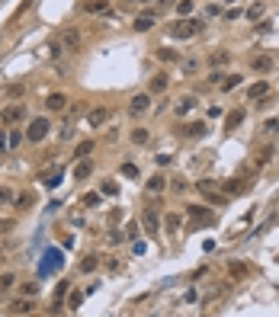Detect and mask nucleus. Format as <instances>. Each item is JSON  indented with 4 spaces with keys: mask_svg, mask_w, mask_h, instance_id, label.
<instances>
[{
    "mask_svg": "<svg viewBox=\"0 0 279 317\" xmlns=\"http://www.w3.org/2000/svg\"><path fill=\"white\" fill-rule=\"evenodd\" d=\"M48 132H52V122H48L45 116H39V119H32L29 128H26V141L39 144V141H45V138H48Z\"/></svg>",
    "mask_w": 279,
    "mask_h": 317,
    "instance_id": "obj_3",
    "label": "nucleus"
},
{
    "mask_svg": "<svg viewBox=\"0 0 279 317\" xmlns=\"http://www.w3.org/2000/svg\"><path fill=\"white\" fill-rule=\"evenodd\" d=\"M180 228H183V215H177V211H167V215H164V231H167V234H177Z\"/></svg>",
    "mask_w": 279,
    "mask_h": 317,
    "instance_id": "obj_16",
    "label": "nucleus"
},
{
    "mask_svg": "<svg viewBox=\"0 0 279 317\" xmlns=\"http://www.w3.org/2000/svg\"><path fill=\"white\" fill-rule=\"evenodd\" d=\"M106 119H109V109L106 106H93L90 112H87V125H90V128H100Z\"/></svg>",
    "mask_w": 279,
    "mask_h": 317,
    "instance_id": "obj_9",
    "label": "nucleus"
},
{
    "mask_svg": "<svg viewBox=\"0 0 279 317\" xmlns=\"http://www.w3.org/2000/svg\"><path fill=\"white\" fill-rule=\"evenodd\" d=\"M199 32H202V19H193V16H183V19H177V23L170 26V39L186 42V39H196Z\"/></svg>",
    "mask_w": 279,
    "mask_h": 317,
    "instance_id": "obj_1",
    "label": "nucleus"
},
{
    "mask_svg": "<svg viewBox=\"0 0 279 317\" xmlns=\"http://www.w3.org/2000/svg\"><path fill=\"white\" fill-rule=\"evenodd\" d=\"M148 141H151V132H148L145 125H138V128H132V144H148Z\"/></svg>",
    "mask_w": 279,
    "mask_h": 317,
    "instance_id": "obj_25",
    "label": "nucleus"
},
{
    "mask_svg": "<svg viewBox=\"0 0 279 317\" xmlns=\"http://www.w3.org/2000/svg\"><path fill=\"white\" fill-rule=\"evenodd\" d=\"M209 61H212V68H222V64H228V61H231V54H228L225 48H215V52L209 54Z\"/></svg>",
    "mask_w": 279,
    "mask_h": 317,
    "instance_id": "obj_24",
    "label": "nucleus"
},
{
    "mask_svg": "<svg viewBox=\"0 0 279 317\" xmlns=\"http://www.w3.org/2000/svg\"><path fill=\"white\" fill-rule=\"evenodd\" d=\"M250 68H254L257 74H270L273 70V58L270 54H254V58H250Z\"/></svg>",
    "mask_w": 279,
    "mask_h": 317,
    "instance_id": "obj_13",
    "label": "nucleus"
},
{
    "mask_svg": "<svg viewBox=\"0 0 279 317\" xmlns=\"http://www.w3.org/2000/svg\"><path fill=\"white\" fill-rule=\"evenodd\" d=\"M7 202H13V193H10L7 186H0V205H7Z\"/></svg>",
    "mask_w": 279,
    "mask_h": 317,
    "instance_id": "obj_46",
    "label": "nucleus"
},
{
    "mask_svg": "<svg viewBox=\"0 0 279 317\" xmlns=\"http://www.w3.org/2000/svg\"><path fill=\"white\" fill-rule=\"evenodd\" d=\"M225 3H234V0H225Z\"/></svg>",
    "mask_w": 279,
    "mask_h": 317,
    "instance_id": "obj_54",
    "label": "nucleus"
},
{
    "mask_svg": "<svg viewBox=\"0 0 279 317\" xmlns=\"http://www.w3.org/2000/svg\"><path fill=\"white\" fill-rule=\"evenodd\" d=\"M16 285V272H0V292H10Z\"/></svg>",
    "mask_w": 279,
    "mask_h": 317,
    "instance_id": "obj_30",
    "label": "nucleus"
},
{
    "mask_svg": "<svg viewBox=\"0 0 279 317\" xmlns=\"http://www.w3.org/2000/svg\"><path fill=\"white\" fill-rule=\"evenodd\" d=\"M61 179H64V173H61V170H55V173H52V176H48V173H45V176H42V183H45V186H48V189H55V186L61 183Z\"/></svg>",
    "mask_w": 279,
    "mask_h": 317,
    "instance_id": "obj_34",
    "label": "nucleus"
},
{
    "mask_svg": "<svg viewBox=\"0 0 279 317\" xmlns=\"http://www.w3.org/2000/svg\"><path fill=\"white\" fill-rule=\"evenodd\" d=\"M68 292H71V282H68V279H61V282H58V288H55V301L61 304V298H64Z\"/></svg>",
    "mask_w": 279,
    "mask_h": 317,
    "instance_id": "obj_35",
    "label": "nucleus"
},
{
    "mask_svg": "<svg viewBox=\"0 0 279 317\" xmlns=\"http://www.w3.org/2000/svg\"><path fill=\"white\" fill-rule=\"evenodd\" d=\"M125 237H129V240L138 237V225H135V221H132V225H125Z\"/></svg>",
    "mask_w": 279,
    "mask_h": 317,
    "instance_id": "obj_47",
    "label": "nucleus"
},
{
    "mask_svg": "<svg viewBox=\"0 0 279 317\" xmlns=\"http://www.w3.org/2000/svg\"><path fill=\"white\" fill-rule=\"evenodd\" d=\"M180 132H183L186 138H199V135H205V122H186Z\"/></svg>",
    "mask_w": 279,
    "mask_h": 317,
    "instance_id": "obj_20",
    "label": "nucleus"
},
{
    "mask_svg": "<svg viewBox=\"0 0 279 317\" xmlns=\"http://www.w3.org/2000/svg\"><path fill=\"white\" fill-rule=\"evenodd\" d=\"M222 189H225L228 195H238V193H244V179H225Z\"/></svg>",
    "mask_w": 279,
    "mask_h": 317,
    "instance_id": "obj_26",
    "label": "nucleus"
},
{
    "mask_svg": "<svg viewBox=\"0 0 279 317\" xmlns=\"http://www.w3.org/2000/svg\"><path fill=\"white\" fill-rule=\"evenodd\" d=\"M263 13H266L263 3H254V7L247 10V19H254V23H257V19H263Z\"/></svg>",
    "mask_w": 279,
    "mask_h": 317,
    "instance_id": "obj_36",
    "label": "nucleus"
},
{
    "mask_svg": "<svg viewBox=\"0 0 279 317\" xmlns=\"http://www.w3.org/2000/svg\"><path fill=\"white\" fill-rule=\"evenodd\" d=\"M61 266H64V253L58 247H48L45 253H42V260H39V276H48V272H61Z\"/></svg>",
    "mask_w": 279,
    "mask_h": 317,
    "instance_id": "obj_2",
    "label": "nucleus"
},
{
    "mask_svg": "<svg viewBox=\"0 0 279 317\" xmlns=\"http://www.w3.org/2000/svg\"><path fill=\"white\" fill-rule=\"evenodd\" d=\"M164 186H167V179H164V176H151V179H148V195L164 193Z\"/></svg>",
    "mask_w": 279,
    "mask_h": 317,
    "instance_id": "obj_27",
    "label": "nucleus"
},
{
    "mask_svg": "<svg viewBox=\"0 0 279 317\" xmlns=\"http://www.w3.org/2000/svg\"><path fill=\"white\" fill-rule=\"evenodd\" d=\"M7 151H10V144H7V135L0 132V154H7Z\"/></svg>",
    "mask_w": 279,
    "mask_h": 317,
    "instance_id": "obj_51",
    "label": "nucleus"
},
{
    "mask_svg": "<svg viewBox=\"0 0 279 317\" xmlns=\"http://www.w3.org/2000/svg\"><path fill=\"white\" fill-rule=\"evenodd\" d=\"M100 202H103V193H87L84 195V205H87V209H96Z\"/></svg>",
    "mask_w": 279,
    "mask_h": 317,
    "instance_id": "obj_38",
    "label": "nucleus"
},
{
    "mask_svg": "<svg viewBox=\"0 0 279 317\" xmlns=\"http://www.w3.org/2000/svg\"><path fill=\"white\" fill-rule=\"evenodd\" d=\"M205 13H209V16H218V13H222V7H218V3H209V7H205Z\"/></svg>",
    "mask_w": 279,
    "mask_h": 317,
    "instance_id": "obj_52",
    "label": "nucleus"
},
{
    "mask_svg": "<svg viewBox=\"0 0 279 317\" xmlns=\"http://www.w3.org/2000/svg\"><path fill=\"white\" fill-rule=\"evenodd\" d=\"M19 292H23L26 298H36V292H39V285H36V282H23V288H19Z\"/></svg>",
    "mask_w": 279,
    "mask_h": 317,
    "instance_id": "obj_43",
    "label": "nucleus"
},
{
    "mask_svg": "<svg viewBox=\"0 0 279 317\" xmlns=\"http://www.w3.org/2000/svg\"><path fill=\"white\" fill-rule=\"evenodd\" d=\"M148 109H151V93H135L132 96V103H129V116H145Z\"/></svg>",
    "mask_w": 279,
    "mask_h": 317,
    "instance_id": "obj_5",
    "label": "nucleus"
},
{
    "mask_svg": "<svg viewBox=\"0 0 279 317\" xmlns=\"http://www.w3.org/2000/svg\"><path fill=\"white\" fill-rule=\"evenodd\" d=\"M96 266H100V256L96 253H87L84 260H80V272H93Z\"/></svg>",
    "mask_w": 279,
    "mask_h": 317,
    "instance_id": "obj_28",
    "label": "nucleus"
},
{
    "mask_svg": "<svg viewBox=\"0 0 279 317\" xmlns=\"http://www.w3.org/2000/svg\"><path fill=\"white\" fill-rule=\"evenodd\" d=\"M222 80H225V74H222V70H212V74H209V84H218V87H222Z\"/></svg>",
    "mask_w": 279,
    "mask_h": 317,
    "instance_id": "obj_48",
    "label": "nucleus"
},
{
    "mask_svg": "<svg viewBox=\"0 0 279 317\" xmlns=\"http://www.w3.org/2000/svg\"><path fill=\"white\" fill-rule=\"evenodd\" d=\"M228 276H231V279H247L250 276V266L247 263H228Z\"/></svg>",
    "mask_w": 279,
    "mask_h": 317,
    "instance_id": "obj_23",
    "label": "nucleus"
},
{
    "mask_svg": "<svg viewBox=\"0 0 279 317\" xmlns=\"http://www.w3.org/2000/svg\"><path fill=\"white\" fill-rule=\"evenodd\" d=\"M32 311H36V301L32 298H19V301H13L7 308V314H32Z\"/></svg>",
    "mask_w": 279,
    "mask_h": 317,
    "instance_id": "obj_14",
    "label": "nucleus"
},
{
    "mask_svg": "<svg viewBox=\"0 0 279 317\" xmlns=\"http://www.w3.org/2000/svg\"><path fill=\"white\" fill-rule=\"evenodd\" d=\"M189 218H193V225L196 228H202V225H215V215H212L209 209H202V205H189Z\"/></svg>",
    "mask_w": 279,
    "mask_h": 317,
    "instance_id": "obj_6",
    "label": "nucleus"
},
{
    "mask_svg": "<svg viewBox=\"0 0 279 317\" xmlns=\"http://www.w3.org/2000/svg\"><path fill=\"white\" fill-rule=\"evenodd\" d=\"M151 3H157V0H122L125 10H138V7H151Z\"/></svg>",
    "mask_w": 279,
    "mask_h": 317,
    "instance_id": "obj_37",
    "label": "nucleus"
},
{
    "mask_svg": "<svg viewBox=\"0 0 279 317\" xmlns=\"http://www.w3.org/2000/svg\"><path fill=\"white\" fill-rule=\"evenodd\" d=\"M122 240V231H109V244H119Z\"/></svg>",
    "mask_w": 279,
    "mask_h": 317,
    "instance_id": "obj_53",
    "label": "nucleus"
},
{
    "mask_svg": "<svg viewBox=\"0 0 279 317\" xmlns=\"http://www.w3.org/2000/svg\"><path fill=\"white\" fill-rule=\"evenodd\" d=\"M177 13L180 16H189V13H193V0H180V3H177Z\"/></svg>",
    "mask_w": 279,
    "mask_h": 317,
    "instance_id": "obj_42",
    "label": "nucleus"
},
{
    "mask_svg": "<svg viewBox=\"0 0 279 317\" xmlns=\"http://www.w3.org/2000/svg\"><path fill=\"white\" fill-rule=\"evenodd\" d=\"M58 42L64 45V52H77L80 48V35L74 29H61V35H58Z\"/></svg>",
    "mask_w": 279,
    "mask_h": 317,
    "instance_id": "obj_10",
    "label": "nucleus"
},
{
    "mask_svg": "<svg viewBox=\"0 0 279 317\" xmlns=\"http://www.w3.org/2000/svg\"><path fill=\"white\" fill-rule=\"evenodd\" d=\"M141 225H145V231H148V234H151V237H157V231H161V218H157V215H154V211L148 209V211H145V215H141Z\"/></svg>",
    "mask_w": 279,
    "mask_h": 317,
    "instance_id": "obj_12",
    "label": "nucleus"
},
{
    "mask_svg": "<svg viewBox=\"0 0 279 317\" xmlns=\"http://www.w3.org/2000/svg\"><path fill=\"white\" fill-rule=\"evenodd\" d=\"M279 132V119H270V122H266V135H276Z\"/></svg>",
    "mask_w": 279,
    "mask_h": 317,
    "instance_id": "obj_49",
    "label": "nucleus"
},
{
    "mask_svg": "<svg viewBox=\"0 0 279 317\" xmlns=\"http://www.w3.org/2000/svg\"><path fill=\"white\" fill-rule=\"evenodd\" d=\"M167 87H170V77H167V74H154V77L148 80V93H151V96H157V93H164Z\"/></svg>",
    "mask_w": 279,
    "mask_h": 317,
    "instance_id": "obj_11",
    "label": "nucleus"
},
{
    "mask_svg": "<svg viewBox=\"0 0 279 317\" xmlns=\"http://www.w3.org/2000/svg\"><path fill=\"white\" fill-rule=\"evenodd\" d=\"M7 144H10V151H16V147L23 144V132H16V128H13V132L7 135Z\"/></svg>",
    "mask_w": 279,
    "mask_h": 317,
    "instance_id": "obj_39",
    "label": "nucleus"
},
{
    "mask_svg": "<svg viewBox=\"0 0 279 317\" xmlns=\"http://www.w3.org/2000/svg\"><path fill=\"white\" fill-rule=\"evenodd\" d=\"M273 93V87L266 80H257V84L247 87V100H257V103H266V96Z\"/></svg>",
    "mask_w": 279,
    "mask_h": 317,
    "instance_id": "obj_7",
    "label": "nucleus"
},
{
    "mask_svg": "<svg viewBox=\"0 0 279 317\" xmlns=\"http://www.w3.org/2000/svg\"><path fill=\"white\" fill-rule=\"evenodd\" d=\"M183 70H186V74H196V70H199V61H196V58H186V61H183Z\"/></svg>",
    "mask_w": 279,
    "mask_h": 317,
    "instance_id": "obj_45",
    "label": "nucleus"
},
{
    "mask_svg": "<svg viewBox=\"0 0 279 317\" xmlns=\"http://www.w3.org/2000/svg\"><path fill=\"white\" fill-rule=\"evenodd\" d=\"M266 160H273V147H263V151H260V163H266Z\"/></svg>",
    "mask_w": 279,
    "mask_h": 317,
    "instance_id": "obj_50",
    "label": "nucleus"
},
{
    "mask_svg": "<svg viewBox=\"0 0 279 317\" xmlns=\"http://www.w3.org/2000/svg\"><path fill=\"white\" fill-rule=\"evenodd\" d=\"M154 23H157V16H154V13H141L132 26H135V32H148V29H154Z\"/></svg>",
    "mask_w": 279,
    "mask_h": 317,
    "instance_id": "obj_18",
    "label": "nucleus"
},
{
    "mask_svg": "<svg viewBox=\"0 0 279 317\" xmlns=\"http://www.w3.org/2000/svg\"><path fill=\"white\" fill-rule=\"evenodd\" d=\"M122 176L135 179V176H138V167H135V163H122Z\"/></svg>",
    "mask_w": 279,
    "mask_h": 317,
    "instance_id": "obj_44",
    "label": "nucleus"
},
{
    "mask_svg": "<svg viewBox=\"0 0 279 317\" xmlns=\"http://www.w3.org/2000/svg\"><path fill=\"white\" fill-rule=\"evenodd\" d=\"M19 211H29L32 209V193H23V195H16V202H13Z\"/></svg>",
    "mask_w": 279,
    "mask_h": 317,
    "instance_id": "obj_31",
    "label": "nucleus"
},
{
    "mask_svg": "<svg viewBox=\"0 0 279 317\" xmlns=\"http://www.w3.org/2000/svg\"><path fill=\"white\" fill-rule=\"evenodd\" d=\"M80 10H84V13H109V0H84V3H80Z\"/></svg>",
    "mask_w": 279,
    "mask_h": 317,
    "instance_id": "obj_15",
    "label": "nucleus"
},
{
    "mask_svg": "<svg viewBox=\"0 0 279 317\" xmlns=\"http://www.w3.org/2000/svg\"><path fill=\"white\" fill-rule=\"evenodd\" d=\"M93 176V160L90 157H84V160L74 167V179H90Z\"/></svg>",
    "mask_w": 279,
    "mask_h": 317,
    "instance_id": "obj_19",
    "label": "nucleus"
},
{
    "mask_svg": "<svg viewBox=\"0 0 279 317\" xmlns=\"http://www.w3.org/2000/svg\"><path fill=\"white\" fill-rule=\"evenodd\" d=\"M93 147H96L93 141H80V144L74 147V157H77V160H84V157H90V151H93Z\"/></svg>",
    "mask_w": 279,
    "mask_h": 317,
    "instance_id": "obj_29",
    "label": "nucleus"
},
{
    "mask_svg": "<svg viewBox=\"0 0 279 317\" xmlns=\"http://www.w3.org/2000/svg\"><path fill=\"white\" fill-rule=\"evenodd\" d=\"M80 301H84V292H68V301H64V304H68L71 311H77Z\"/></svg>",
    "mask_w": 279,
    "mask_h": 317,
    "instance_id": "obj_33",
    "label": "nucleus"
},
{
    "mask_svg": "<svg viewBox=\"0 0 279 317\" xmlns=\"http://www.w3.org/2000/svg\"><path fill=\"white\" fill-rule=\"evenodd\" d=\"M196 106H199V100H196V96H183V100L177 103V109H173V112H177V116H186V112H193Z\"/></svg>",
    "mask_w": 279,
    "mask_h": 317,
    "instance_id": "obj_21",
    "label": "nucleus"
},
{
    "mask_svg": "<svg viewBox=\"0 0 279 317\" xmlns=\"http://www.w3.org/2000/svg\"><path fill=\"white\" fill-rule=\"evenodd\" d=\"M244 119H247V112H244V109H231V112L225 116V132H234V128H238Z\"/></svg>",
    "mask_w": 279,
    "mask_h": 317,
    "instance_id": "obj_17",
    "label": "nucleus"
},
{
    "mask_svg": "<svg viewBox=\"0 0 279 317\" xmlns=\"http://www.w3.org/2000/svg\"><path fill=\"white\" fill-rule=\"evenodd\" d=\"M26 103H10V106H3L0 109V122L3 125H19V122H26Z\"/></svg>",
    "mask_w": 279,
    "mask_h": 317,
    "instance_id": "obj_4",
    "label": "nucleus"
},
{
    "mask_svg": "<svg viewBox=\"0 0 279 317\" xmlns=\"http://www.w3.org/2000/svg\"><path fill=\"white\" fill-rule=\"evenodd\" d=\"M241 84V74H231V77H225V80H222V90H234V87H238Z\"/></svg>",
    "mask_w": 279,
    "mask_h": 317,
    "instance_id": "obj_41",
    "label": "nucleus"
},
{
    "mask_svg": "<svg viewBox=\"0 0 279 317\" xmlns=\"http://www.w3.org/2000/svg\"><path fill=\"white\" fill-rule=\"evenodd\" d=\"M100 193L103 195H116L119 193V183H116V179H103V183H100Z\"/></svg>",
    "mask_w": 279,
    "mask_h": 317,
    "instance_id": "obj_32",
    "label": "nucleus"
},
{
    "mask_svg": "<svg viewBox=\"0 0 279 317\" xmlns=\"http://www.w3.org/2000/svg\"><path fill=\"white\" fill-rule=\"evenodd\" d=\"M45 109L48 112H64V109H68V93H48Z\"/></svg>",
    "mask_w": 279,
    "mask_h": 317,
    "instance_id": "obj_8",
    "label": "nucleus"
},
{
    "mask_svg": "<svg viewBox=\"0 0 279 317\" xmlns=\"http://www.w3.org/2000/svg\"><path fill=\"white\" fill-rule=\"evenodd\" d=\"M45 48H48V58H52V61H58V58H61V52H64L61 42H52V45H45Z\"/></svg>",
    "mask_w": 279,
    "mask_h": 317,
    "instance_id": "obj_40",
    "label": "nucleus"
},
{
    "mask_svg": "<svg viewBox=\"0 0 279 317\" xmlns=\"http://www.w3.org/2000/svg\"><path fill=\"white\" fill-rule=\"evenodd\" d=\"M154 54H157V61H164V64H177V61H180V52H173V48H164V45L157 48Z\"/></svg>",
    "mask_w": 279,
    "mask_h": 317,
    "instance_id": "obj_22",
    "label": "nucleus"
}]
</instances>
